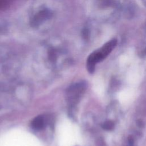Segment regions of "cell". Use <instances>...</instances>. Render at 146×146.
Listing matches in <instances>:
<instances>
[{
  "label": "cell",
  "instance_id": "obj_1",
  "mask_svg": "<svg viewBox=\"0 0 146 146\" xmlns=\"http://www.w3.org/2000/svg\"><path fill=\"white\" fill-rule=\"evenodd\" d=\"M116 43V39L108 41L101 48L95 50L89 55L87 60V68L90 73H93L94 72L96 64L107 56L115 48Z\"/></svg>",
  "mask_w": 146,
  "mask_h": 146
},
{
  "label": "cell",
  "instance_id": "obj_2",
  "mask_svg": "<svg viewBox=\"0 0 146 146\" xmlns=\"http://www.w3.org/2000/svg\"><path fill=\"white\" fill-rule=\"evenodd\" d=\"M51 15V12L48 10H43L38 13L33 18L31 25L34 27L39 26L43 22L48 19Z\"/></svg>",
  "mask_w": 146,
  "mask_h": 146
},
{
  "label": "cell",
  "instance_id": "obj_3",
  "mask_svg": "<svg viewBox=\"0 0 146 146\" xmlns=\"http://www.w3.org/2000/svg\"><path fill=\"white\" fill-rule=\"evenodd\" d=\"M45 125V121L44 118L41 116L35 117L31 122V126L33 129L36 130H40L44 128Z\"/></svg>",
  "mask_w": 146,
  "mask_h": 146
},
{
  "label": "cell",
  "instance_id": "obj_4",
  "mask_svg": "<svg viewBox=\"0 0 146 146\" xmlns=\"http://www.w3.org/2000/svg\"><path fill=\"white\" fill-rule=\"evenodd\" d=\"M113 127H114V123H113V121H112L111 120L107 121L104 122V124H103V128L104 129H106L107 131L112 129L113 128Z\"/></svg>",
  "mask_w": 146,
  "mask_h": 146
},
{
  "label": "cell",
  "instance_id": "obj_5",
  "mask_svg": "<svg viewBox=\"0 0 146 146\" xmlns=\"http://www.w3.org/2000/svg\"><path fill=\"white\" fill-rule=\"evenodd\" d=\"M10 1L11 0H0V11L7 9L10 4Z\"/></svg>",
  "mask_w": 146,
  "mask_h": 146
}]
</instances>
